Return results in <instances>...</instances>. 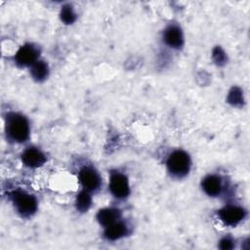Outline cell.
I'll return each instance as SVG.
<instances>
[{
	"mask_svg": "<svg viewBox=\"0 0 250 250\" xmlns=\"http://www.w3.org/2000/svg\"><path fill=\"white\" fill-rule=\"evenodd\" d=\"M91 205V197L87 190L81 191L76 197V208L81 212H85Z\"/></svg>",
	"mask_w": 250,
	"mask_h": 250,
	"instance_id": "14",
	"label": "cell"
},
{
	"mask_svg": "<svg viewBox=\"0 0 250 250\" xmlns=\"http://www.w3.org/2000/svg\"><path fill=\"white\" fill-rule=\"evenodd\" d=\"M21 160L25 166L30 168H37L45 163L46 157L40 149L36 147H28L23 151Z\"/></svg>",
	"mask_w": 250,
	"mask_h": 250,
	"instance_id": "8",
	"label": "cell"
},
{
	"mask_svg": "<svg viewBox=\"0 0 250 250\" xmlns=\"http://www.w3.org/2000/svg\"><path fill=\"white\" fill-rule=\"evenodd\" d=\"M202 188L209 196L219 195L223 188L221 178L216 175L206 176L202 181Z\"/></svg>",
	"mask_w": 250,
	"mask_h": 250,
	"instance_id": "10",
	"label": "cell"
},
{
	"mask_svg": "<svg viewBox=\"0 0 250 250\" xmlns=\"http://www.w3.org/2000/svg\"><path fill=\"white\" fill-rule=\"evenodd\" d=\"M7 133L16 142H25L29 137V124L27 119L19 113H12L7 119Z\"/></svg>",
	"mask_w": 250,
	"mask_h": 250,
	"instance_id": "1",
	"label": "cell"
},
{
	"mask_svg": "<svg viewBox=\"0 0 250 250\" xmlns=\"http://www.w3.org/2000/svg\"><path fill=\"white\" fill-rule=\"evenodd\" d=\"M37 57L38 50L31 44H25L17 52L15 61L20 66H29L37 62Z\"/></svg>",
	"mask_w": 250,
	"mask_h": 250,
	"instance_id": "5",
	"label": "cell"
},
{
	"mask_svg": "<svg viewBox=\"0 0 250 250\" xmlns=\"http://www.w3.org/2000/svg\"><path fill=\"white\" fill-rule=\"evenodd\" d=\"M232 247H233L232 240L229 239V237H225L220 242V248H222V249H231Z\"/></svg>",
	"mask_w": 250,
	"mask_h": 250,
	"instance_id": "16",
	"label": "cell"
},
{
	"mask_svg": "<svg viewBox=\"0 0 250 250\" xmlns=\"http://www.w3.org/2000/svg\"><path fill=\"white\" fill-rule=\"evenodd\" d=\"M127 233V226L123 222L116 221L115 223L105 227L104 236L108 240H116Z\"/></svg>",
	"mask_w": 250,
	"mask_h": 250,
	"instance_id": "12",
	"label": "cell"
},
{
	"mask_svg": "<svg viewBox=\"0 0 250 250\" xmlns=\"http://www.w3.org/2000/svg\"><path fill=\"white\" fill-rule=\"evenodd\" d=\"M120 217V211L115 208H104L99 211L97 219L99 223L104 227H107L115 223Z\"/></svg>",
	"mask_w": 250,
	"mask_h": 250,
	"instance_id": "11",
	"label": "cell"
},
{
	"mask_svg": "<svg viewBox=\"0 0 250 250\" xmlns=\"http://www.w3.org/2000/svg\"><path fill=\"white\" fill-rule=\"evenodd\" d=\"M30 73L35 80L41 81L48 76V65L42 61H37L31 65Z\"/></svg>",
	"mask_w": 250,
	"mask_h": 250,
	"instance_id": "13",
	"label": "cell"
},
{
	"mask_svg": "<svg viewBox=\"0 0 250 250\" xmlns=\"http://www.w3.org/2000/svg\"><path fill=\"white\" fill-rule=\"evenodd\" d=\"M109 189L117 198H124L128 196L130 193V187L127 177L119 172L112 173L109 180Z\"/></svg>",
	"mask_w": 250,
	"mask_h": 250,
	"instance_id": "4",
	"label": "cell"
},
{
	"mask_svg": "<svg viewBox=\"0 0 250 250\" xmlns=\"http://www.w3.org/2000/svg\"><path fill=\"white\" fill-rule=\"evenodd\" d=\"M76 15L70 5H64L61 11V19L65 23H72L75 21Z\"/></svg>",
	"mask_w": 250,
	"mask_h": 250,
	"instance_id": "15",
	"label": "cell"
},
{
	"mask_svg": "<svg viewBox=\"0 0 250 250\" xmlns=\"http://www.w3.org/2000/svg\"><path fill=\"white\" fill-rule=\"evenodd\" d=\"M164 41L172 48H180L183 46L184 37L181 28L177 25H169L164 31Z\"/></svg>",
	"mask_w": 250,
	"mask_h": 250,
	"instance_id": "9",
	"label": "cell"
},
{
	"mask_svg": "<svg viewBox=\"0 0 250 250\" xmlns=\"http://www.w3.org/2000/svg\"><path fill=\"white\" fill-rule=\"evenodd\" d=\"M220 219L229 226H235L245 217L243 208L234 205H229L219 211Z\"/></svg>",
	"mask_w": 250,
	"mask_h": 250,
	"instance_id": "6",
	"label": "cell"
},
{
	"mask_svg": "<svg viewBox=\"0 0 250 250\" xmlns=\"http://www.w3.org/2000/svg\"><path fill=\"white\" fill-rule=\"evenodd\" d=\"M169 172L176 177L186 176L190 169V159L188 154L184 150L173 151L167 159Z\"/></svg>",
	"mask_w": 250,
	"mask_h": 250,
	"instance_id": "2",
	"label": "cell"
},
{
	"mask_svg": "<svg viewBox=\"0 0 250 250\" xmlns=\"http://www.w3.org/2000/svg\"><path fill=\"white\" fill-rule=\"evenodd\" d=\"M12 198L18 212L21 216L28 217L34 214V212L37 209L36 198L25 191H21V190L14 191L12 194Z\"/></svg>",
	"mask_w": 250,
	"mask_h": 250,
	"instance_id": "3",
	"label": "cell"
},
{
	"mask_svg": "<svg viewBox=\"0 0 250 250\" xmlns=\"http://www.w3.org/2000/svg\"><path fill=\"white\" fill-rule=\"evenodd\" d=\"M79 181L87 191H93L100 187L101 178L96 170L91 167H84L79 172Z\"/></svg>",
	"mask_w": 250,
	"mask_h": 250,
	"instance_id": "7",
	"label": "cell"
}]
</instances>
